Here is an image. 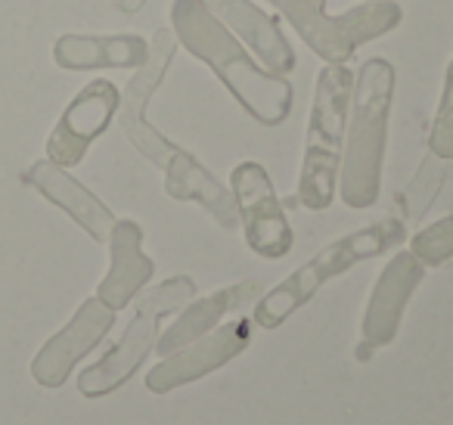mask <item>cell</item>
Returning <instances> with one entry per match:
<instances>
[{
    "mask_svg": "<svg viewBox=\"0 0 453 425\" xmlns=\"http://www.w3.org/2000/svg\"><path fill=\"white\" fill-rule=\"evenodd\" d=\"M171 32L177 44L193 53L214 72L236 103L265 128H277L289 119L296 88L289 78L273 75L246 50L240 38L226 32L202 0H174L171 4Z\"/></svg>",
    "mask_w": 453,
    "mask_h": 425,
    "instance_id": "obj_1",
    "label": "cell"
},
{
    "mask_svg": "<svg viewBox=\"0 0 453 425\" xmlns=\"http://www.w3.org/2000/svg\"><path fill=\"white\" fill-rule=\"evenodd\" d=\"M391 103H395V66L385 57L366 59L354 75V97L339 168V196L348 208H357V212L372 208L382 193Z\"/></svg>",
    "mask_w": 453,
    "mask_h": 425,
    "instance_id": "obj_2",
    "label": "cell"
},
{
    "mask_svg": "<svg viewBox=\"0 0 453 425\" xmlns=\"http://www.w3.org/2000/svg\"><path fill=\"white\" fill-rule=\"evenodd\" d=\"M407 239V224L401 218H382L370 227H360L354 233H345L335 243H329L326 249L317 251L311 261H304L298 270H292L283 282L265 292L255 305L252 320L261 329H277L283 326L298 307H304L329 280L348 274L351 267H357L360 261L385 255L388 249H395L397 243Z\"/></svg>",
    "mask_w": 453,
    "mask_h": 425,
    "instance_id": "obj_3",
    "label": "cell"
},
{
    "mask_svg": "<svg viewBox=\"0 0 453 425\" xmlns=\"http://www.w3.org/2000/svg\"><path fill=\"white\" fill-rule=\"evenodd\" d=\"M354 75L357 72L348 69V63H326L317 75L308 134H304L302 177H298V202L308 212H326L339 189Z\"/></svg>",
    "mask_w": 453,
    "mask_h": 425,
    "instance_id": "obj_4",
    "label": "cell"
},
{
    "mask_svg": "<svg viewBox=\"0 0 453 425\" xmlns=\"http://www.w3.org/2000/svg\"><path fill=\"white\" fill-rule=\"evenodd\" d=\"M298 38L323 59V63H348L370 41L395 32L403 19L397 0H360L357 7L339 16L326 13V0H267Z\"/></svg>",
    "mask_w": 453,
    "mask_h": 425,
    "instance_id": "obj_5",
    "label": "cell"
},
{
    "mask_svg": "<svg viewBox=\"0 0 453 425\" xmlns=\"http://www.w3.org/2000/svg\"><path fill=\"white\" fill-rule=\"evenodd\" d=\"M196 298V282L189 276H171V280L158 282L156 289L143 295L137 301L131 323L125 326L121 338L94 363L78 375V391L84 398H103V394L121 388L137 367L146 360L152 348L158 342V320L171 311H180Z\"/></svg>",
    "mask_w": 453,
    "mask_h": 425,
    "instance_id": "obj_6",
    "label": "cell"
},
{
    "mask_svg": "<svg viewBox=\"0 0 453 425\" xmlns=\"http://www.w3.org/2000/svg\"><path fill=\"white\" fill-rule=\"evenodd\" d=\"M177 47L180 44H177V38H174L171 28H156V32H152L146 63L140 66V69H134L131 81L121 88L119 115H115L119 125H121V131H125V137L131 140L134 150H137L146 162L156 165V168H162V165L168 162L174 143H171V140L165 137V134L158 131L150 119H146V112H150L152 97L158 94L162 81L168 78V69L177 57Z\"/></svg>",
    "mask_w": 453,
    "mask_h": 425,
    "instance_id": "obj_7",
    "label": "cell"
},
{
    "mask_svg": "<svg viewBox=\"0 0 453 425\" xmlns=\"http://www.w3.org/2000/svg\"><path fill=\"white\" fill-rule=\"evenodd\" d=\"M230 193L236 199L240 224L246 230V243L255 255L267 261H280L292 251L296 236H292L289 218L280 202L277 189L271 183V174L261 162H240L230 174Z\"/></svg>",
    "mask_w": 453,
    "mask_h": 425,
    "instance_id": "obj_8",
    "label": "cell"
},
{
    "mask_svg": "<svg viewBox=\"0 0 453 425\" xmlns=\"http://www.w3.org/2000/svg\"><path fill=\"white\" fill-rule=\"evenodd\" d=\"M119 100L121 90L109 78H94L84 84L47 137V158L59 168H75L88 156L94 140L109 131L119 115Z\"/></svg>",
    "mask_w": 453,
    "mask_h": 425,
    "instance_id": "obj_9",
    "label": "cell"
},
{
    "mask_svg": "<svg viewBox=\"0 0 453 425\" xmlns=\"http://www.w3.org/2000/svg\"><path fill=\"white\" fill-rule=\"evenodd\" d=\"M252 326H255L252 317H234L230 323L214 326L211 332H205L196 342L183 344L174 354H168L162 363H156L146 373V388L152 394H165L220 369L224 363H230L234 357H240L249 348Z\"/></svg>",
    "mask_w": 453,
    "mask_h": 425,
    "instance_id": "obj_10",
    "label": "cell"
},
{
    "mask_svg": "<svg viewBox=\"0 0 453 425\" xmlns=\"http://www.w3.org/2000/svg\"><path fill=\"white\" fill-rule=\"evenodd\" d=\"M426 276V264L413 255V251H397L385 270L379 274L376 286H372L370 305L364 313V326H360V344H357V360L366 363L372 351L388 348L395 342L397 329H401L403 311H407L410 298H413L416 286Z\"/></svg>",
    "mask_w": 453,
    "mask_h": 425,
    "instance_id": "obj_11",
    "label": "cell"
},
{
    "mask_svg": "<svg viewBox=\"0 0 453 425\" xmlns=\"http://www.w3.org/2000/svg\"><path fill=\"white\" fill-rule=\"evenodd\" d=\"M115 326V311L109 305H103L100 298H88L75 311V317L35 354L32 360V375L38 385L44 388H59L72 375L75 363L81 357H88L103 338L109 336V329Z\"/></svg>",
    "mask_w": 453,
    "mask_h": 425,
    "instance_id": "obj_12",
    "label": "cell"
},
{
    "mask_svg": "<svg viewBox=\"0 0 453 425\" xmlns=\"http://www.w3.org/2000/svg\"><path fill=\"white\" fill-rule=\"evenodd\" d=\"M208 13L226 28V32L240 38L249 50L258 57V63L273 75H289L296 69V50L289 38L283 35L280 22L271 13L252 4V0H202Z\"/></svg>",
    "mask_w": 453,
    "mask_h": 425,
    "instance_id": "obj_13",
    "label": "cell"
},
{
    "mask_svg": "<svg viewBox=\"0 0 453 425\" xmlns=\"http://www.w3.org/2000/svg\"><path fill=\"white\" fill-rule=\"evenodd\" d=\"M22 181L38 189L47 202L63 208L94 243H109V233H112L119 218L109 212L106 202L96 199V196L90 193L84 183H78L65 168L53 165L50 158H41V162H35L32 168L22 174Z\"/></svg>",
    "mask_w": 453,
    "mask_h": 425,
    "instance_id": "obj_14",
    "label": "cell"
},
{
    "mask_svg": "<svg viewBox=\"0 0 453 425\" xmlns=\"http://www.w3.org/2000/svg\"><path fill=\"white\" fill-rule=\"evenodd\" d=\"M109 274L96 286V298L112 311H121L156 274V264L143 251V230L137 220H115L109 233Z\"/></svg>",
    "mask_w": 453,
    "mask_h": 425,
    "instance_id": "obj_15",
    "label": "cell"
},
{
    "mask_svg": "<svg viewBox=\"0 0 453 425\" xmlns=\"http://www.w3.org/2000/svg\"><path fill=\"white\" fill-rule=\"evenodd\" d=\"M162 171H165V193L171 199L202 205L224 230H236L240 227V212H236L234 193L214 174H208V168L193 152L174 146L168 162L162 165Z\"/></svg>",
    "mask_w": 453,
    "mask_h": 425,
    "instance_id": "obj_16",
    "label": "cell"
},
{
    "mask_svg": "<svg viewBox=\"0 0 453 425\" xmlns=\"http://www.w3.org/2000/svg\"><path fill=\"white\" fill-rule=\"evenodd\" d=\"M150 53L143 35H59L53 63L65 72L94 69H140Z\"/></svg>",
    "mask_w": 453,
    "mask_h": 425,
    "instance_id": "obj_17",
    "label": "cell"
},
{
    "mask_svg": "<svg viewBox=\"0 0 453 425\" xmlns=\"http://www.w3.org/2000/svg\"><path fill=\"white\" fill-rule=\"evenodd\" d=\"M258 292H261L258 282L246 280V282H236V286H224V289H218V292L187 305L183 313L168 329L158 332V342H156L158 357L174 354L177 348H183V344L196 342L199 336L211 332L224 317H230V313L242 311V307H249L252 301H258Z\"/></svg>",
    "mask_w": 453,
    "mask_h": 425,
    "instance_id": "obj_18",
    "label": "cell"
},
{
    "mask_svg": "<svg viewBox=\"0 0 453 425\" xmlns=\"http://www.w3.org/2000/svg\"><path fill=\"white\" fill-rule=\"evenodd\" d=\"M441 183H444V158H438V156L428 152V158L422 162L419 174L413 177V183H410L407 193H403L407 220H419L422 214L428 212V205H432L434 196H438Z\"/></svg>",
    "mask_w": 453,
    "mask_h": 425,
    "instance_id": "obj_19",
    "label": "cell"
},
{
    "mask_svg": "<svg viewBox=\"0 0 453 425\" xmlns=\"http://www.w3.org/2000/svg\"><path fill=\"white\" fill-rule=\"evenodd\" d=\"M410 251H413L426 267H441V264L450 261L453 258V214L422 227V230L410 239Z\"/></svg>",
    "mask_w": 453,
    "mask_h": 425,
    "instance_id": "obj_20",
    "label": "cell"
},
{
    "mask_svg": "<svg viewBox=\"0 0 453 425\" xmlns=\"http://www.w3.org/2000/svg\"><path fill=\"white\" fill-rule=\"evenodd\" d=\"M428 152L444 158V162L453 158V59L447 63V72H444V90H441L438 109H434Z\"/></svg>",
    "mask_w": 453,
    "mask_h": 425,
    "instance_id": "obj_21",
    "label": "cell"
},
{
    "mask_svg": "<svg viewBox=\"0 0 453 425\" xmlns=\"http://www.w3.org/2000/svg\"><path fill=\"white\" fill-rule=\"evenodd\" d=\"M146 4H150V0H119V10L125 16H134V13H140V10H143Z\"/></svg>",
    "mask_w": 453,
    "mask_h": 425,
    "instance_id": "obj_22",
    "label": "cell"
}]
</instances>
